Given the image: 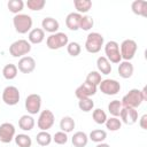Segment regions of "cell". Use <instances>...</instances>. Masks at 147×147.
Returning <instances> with one entry per match:
<instances>
[{
    "mask_svg": "<svg viewBox=\"0 0 147 147\" xmlns=\"http://www.w3.org/2000/svg\"><path fill=\"white\" fill-rule=\"evenodd\" d=\"M17 72H18L17 65L14 64V63H8V64H6V65L3 67V69H2V76H3L7 80H11V79L16 78Z\"/></svg>",
    "mask_w": 147,
    "mask_h": 147,
    "instance_id": "cell-25",
    "label": "cell"
},
{
    "mask_svg": "<svg viewBox=\"0 0 147 147\" xmlns=\"http://www.w3.org/2000/svg\"><path fill=\"white\" fill-rule=\"evenodd\" d=\"M52 139L57 145H64L68 142V134L63 131H59V132H55V134L52 137Z\"/></svg>",
    "mask_w": 147,
    "mask_h": 147,
    "instance_id": "cell-39",
    "label": "cell"
},
{
    "mask_svg": "<svg viewBox=\"0 0 147 147\" xmlns=\"http://www.w3.org/2000/svg\"><path fill=\"white\" fill-rule=\"evenodd\" d=\"M105 54L110 63H119L122 56L119 53V45L115 40H110L105 45Z\"/></svg>",
    "mask_w": 147,
    "mask_h": 147,
    "instance_id": "cell-7",
    "label": "cell"
},
{
    "mask_svg": "<svg viewBox=\"0 0 147 147\" xmlns=\"http://www.w3.org/2000/svg\"><path fill=\"white\" fill-rule=\"evenodd\" d=\"M13 24L16 30V32L24 34L32 30V17L28 14H17L13 17Z\"/></svg>",
    "mask_w": 147,
    "mask_h": 147,
    "instance_id": "cell-1",
    "label": "cell"
},
{
    "mask_svg": "<svg viewBox=\"0 0 147 147\" xmlns=\"http://www.w3.org/2000/svg\"><path fill=\"white\" fill-rule=\"evenodd\" d=\"M122 102V106L123 107H127V108H134L137 109L142 102V96H141V93H140V90L138 88H132L130 90L121 100Z\"/></svg>",
    "mask_w": 147,
    "mask_h": 147,
    "instance_id": "cell-3",
    "label": "cell"
},
{
    "mask_svg": "<svg viewBox=\"0 0 147 147\" xmlns=\"http://www.w3.org/2000/svg\"><path fill=\"white\" fill-rule=\"evenodd\" d=\"M131 9H132L133 14H136L138 16L146 17L147 16V1H145V0H134L131 3Z\"/></svg>",
    "mask_w": 147,
    "mask_h": 147,
    "instance_id": "cell-20",
    "label": "cell"
},
{
    "mask_svg": "<svg viewBox=\"0 0 147 147\" xmlns=\"http://www.w3.org/2000/svg\"><path fill=\"white\" fill-rule=\"evenodd\" d=\"M99 90L105 95H115L121 91V84L116 79H102L99 84Z\"/></svg>",
    "mask_w": 147,
    "mask_h": 147,
    "instance_id": "cell-10",
    "label": "cell"
},
{
    "mask_svg": "<svg viewBox=\"0 0 147 147\" xmlns=\"http://www.w3.org/2000/svg\"><path fill=\"white\" fill-rule=\"evenodd\" d=\"M75 126H76V123L71 116H64L60 121V129H61V131H63L65 133L72 132Z\"/></svg>",
    "mask_w": 147,
    "mask_h": 147,
    "instance_id": "cell-24",
    "label": "cell"
},
{
    "mask_svg": "<svg viewBox=\"0 0 147 147\" xmlns=\"http://www.w3.org/2000/svg\"><path fill=\"white\" fill-rule=\"evenodd\" d=\"M25 5L30 10L39 11V10L44 9V7L46 5V1L45 0H28Z\"/></svg>",
    "mask_w": 147,
    "mask_h": 147,
    "instance_id": "cell-37",
    "label": "cell"
},
{
    "mask_svg": "<svg viewBox=\"0 0 147 147\" xmlns=\"http://www.w3.org/2000/svg\"><path fill=\"white\" fill-rule=\"evenodd\" d=\"M28 41L30 44H33V45H37V44H40L44 41L45 39V31L41 29V28H34L32 29L29 34H28Z\"/></svg>",
    "mask_w": 147,
    "mask_h": 147,
    "instance_id": "cell-19",
    "label": "cell"
},
{
    "mask_svg": "<svg viewBox=\"0 0 147 147\" xmlns=\"http://www.w3.org/2000/svg\"><path fill=\"white\" fill-rule=\"evenodd\" d=\"M71 142L75 147H85L88 142V136L83 131H77L71 137Z\"/></svg>",
    "mask_w": 147,
    "mask_h": 147,
    "instance_id": "cell-22",
    "label": "cell"
},
{
    "mask_svg": "<svg viewBox=\"0 0 147 147\" xmlns=\"http://www.w3.org/2000/svg\"><path fill=\"white\" fill-rule=\"evenodd\" d=\"M94 25V20L92 18V16L90 15H84L80 18V24H79V29L84 30V31H88L93 28Z\"/></svg>",
    "mask_w": 147,
    "mask_h": 147,
    "instance_id": "cell-36",
    "label": "cell"
},
{
    "mask_svg": "<svg viewBox=\"0 0 147 147\" xmlns=\"http://www.w3.org/2000/svg\"><path fill=\"white\" fill-rule=\"evenodd\" d=\"M122 108H123V106L119 100H113L108 103V111L110 115H113V117H118Z\"/></svg>",
    "mask_w": 147,
    "mask_h": 147,
    "instance_id": "cell-31",
    "label": "cell"
},
{
    "mask_svg": "<svg viewBox=\"0 0 147 147\" xmlns=\"http://www.w3.org/2000/svg\"><path fill=\"white\" fill-rule=\"evenodd\" d=\"M36 140H37V144L42 146V147H46L48 146L53 139H52V136L47 132V131H40L37 133V137H36Z\"/></svg>",
    "mask_w": 147,
    "mask_h": 147,
    "instance_id": "cell-29",
    "label": "cell"
},
{
    "mask_svg": "<svg viewBox=\"0 0 147 147\" xmlns=\"http://www.w3.org/2000/svg\"><path fill=\"white\" fill-rule=\"evenodd\" d=\"M17 69L22 74H31L36 69V61L32 56H23L17 63Z\"/></svg>",
    "mask_w": 147,
    "mask_h": 147,
    "instance_id": "cell-15",
    "label": "cell"
},
{
    "mask_svg": "<svg viewBox=\"0 0 147 147\" xmlns=\"http://www.w3.org/2000/svg\"><path fill=\"white\" fill-rule=\"evenodd\" d=\"M15 133H16V130L11 123L6 122L0 125V141L2 144H9L15 138L16 136Z\"/></svg>",
    "mask_w": 147,
    "mask_h": 147,
    "instance_id": "cell-12",
    "label": "cell"
},
{
    "mask_svg": "<svg viewBox=\"0 0 147 147\" xmlns=\"http://www.w3.org/2000/svg\"><path fill=\"white\" fill-rule=\"evenodd\" d=\"M7 7H8L10 13L17 15V14H21V11L23 10L24 2L22 0H9L7 3Z\"/></svg>",
    "mask_w": 147,
    "mask_h": 147,
    "instance_id": "cell-30",
    "label": "cell"
},
{
    "mask_svg": "<svg viewBox=\"0 0 147 147\" xmlns=\"http://www.w3.org/2000/svg\"><path fill=\"white\" fill-rule=\"evenodd\" d=\"M34 119L31 115H22L18 119V126L23 131H31L34 127Z\"/></svg>",
    "mask_w": 147,
    "mask_h": 147,
    "instance_id": "cell-23",
    "label": "cell"
},
{
    "mask_svg": "<svg viewBox=\"0 0 147 147\" xmlns=\"http://www.w3.org/2000/svg\"><path fill=\"white\" fill-rule=\"evenodd\" d=\"M96 90L98 87L92 85V84H88L86 82H84L83 84H80L76 91H75V95L78 100L80 99H86V98H91L92 95H94L96 93Z\"/></svg>",
    "mask_w": 147,
    "mask_h": 147,
    "instance_id": "cell-13",
    "label": "cell"
},
{
    "mask_svg": "<svg viewBox=\"0 0 147 147\" xmlns=\"http://www.w3.org/2000/svg\"><path fill=\"white\" fill-rule=\"evenodd\" d=\"M16 145L18 147H31L32 145V139L30 136L25 134V133H20V134H16L15 138H14Z\"/></svg>",
    "mask_w": 147,
    "mask_h": 147,
    "instance_id": "cell-28",
    "label": "cell"
},
{
    "mask_svg": "<svg viewBox=\"0 0 147 147\" xmlns=\"http://www.w3.org/2000/svg\"><path fill=\"white\" fill-rule=\"evenodd\" d=\"M54 122H55V116L53 111L49 109H45L39 114L37 125L40 129V131H47L54 125Z\"/></svg>",
    "mask_w": 147,
    "mask_h": 147,
    "instance_id": "cell-9",
    "label": "cell"
},
{
    "mask_svg": "<svg viewBox=\"0 0 147 147\" xmlns=\"http://www.w3.org/2000/svg\"><path fill=\"white\" fill-rule=\"evenodd\" d=\"M74 6L76 8V13L78 14H85L92 8V1L91 0H75Z\"/></svg>",
    "mask_w": 147,
    "mask_h": 147,
    "instance_id": "cell-26",
    "label": "cell"
},
{
    "mask_svg": "<svg viewBox=\"0 0 147 147\" xmlns=\"http://www.w3.org/2000/svg\"><path fill=\"white\" fill-rule=\"evenodd\" d=\"M78 107L84 113H88L91 110H93L94 108V102L91 98H86V99H80L78 101Z\"/></svg>",
    "mask_w": 147,
    "mask_h": 147,
    "instance_id": "cell-33",
    "label": "cell"
},
{
    "mask_svg": "<svg viewBox=\"0 0 147 147\" xmlns=\"http://www.w3.org/2000/svg\"><path fill=\"white\" fill-rule=\"evenodd\" d=\"M83 15L78 14V13H69L65 17V25L69 30L71 31H77L79 29V24H80V18Z\"/></svg>",
    "mask_w": 147,
    "mask_h": 147,
    "instance_id": "cell-16",
    "label": "cell"
},
{
    "mask_svg": "<svg viewBox=\"0 0 147 147\" xmlns=\"http://www.w3.org/2000/svg\"><path fill=\"white\" fill-rule=\"evenodd\" d=\"M117 70H118V75L122 78L127 79V78L132 77L133 71H134V68H133V64L130 61H121Z\"/></svg>",
    "mask_w": 147,
    "mask_h": 147,
    "instance_id": "cell-18",
    "label": "cell"
},
{
    "mask_svg": "<svg viewBox=\"0 0 147 147\" xmlns=\"http://www.w3.org/2000/svg\"><path fill=\"white\" fill-rule=\"evenodd\" d=\"M92 117H93V121L96 124H105L106 121H107V114L101 108L94 109L93 113H92Z\"/></svg>",
    "mask_w": 147,
    "mask_h": 147,
    "instance_id": "cell-34",
    "label": "cell"
},
{
    "mask_svg": "<svg viewBox=\"0 0 147 147\" xmlns=\"http://www.w3.org/2000/svg\"><path fill=\"white\" fill-rule=\"evenodd\" d=\"M59 28H60L59 21L53 18V17H45L41 21V29L44 31H46V32H49L51 34L52 33H56Z\"/></svg>",
    "mask_w": 147,
    "mask_h": 147,
    "instance_id": "cell-17",
    "label": "cell"
},
{
    "mask_svg": "<svg viewBox=\"0 0 147 147\" xmlns=\"http://www.w3.org/2000/svg\"><path fill=\"white\" fill-rule=\"evenodd\" d=\"M20 91L16 86L9 85L6 86L2 91V101L7 105V106H15L20 101Z\"/></svg>",
    "mask_w": 147,
    "mask_h": 147,
    "instance_id": "cell-8",
    "label": "cell"
},
{
    "mask_svg": "<svg viewBox=\"0 0 147 147\" xmlns=\"http://www.w3.org/2000/svg\"><path fill=\"white\" fill-rule=\"evenodd\" d=\"M106 127L109 130V131H118L122 126V122L118 117H110V118H107L106 121Z\"/></svg>",
    "mask_w": 147,
    "mask_h": 147,
    "instance_id": "cell-35",
    "label": "cell"
},
{
    "mask_svg": "<svg viewBox=\"0 0 147 147\" xmlns=\"http://www.w3.org/2000/svg\"><path fill=\"white\" fill-rule=\"evenodd\" d=\"M69 42V38L64 32H56L52 33L46 39V46L49 49H60L67 46Z\"/></svg>",
    "mask_w": 147,
    "mask_h": 147,
    "instance_id": "cell-5",
    "label": "cell"
},
{
    "mask_svg": "<svg viewBox=\"0 0 147 147\" xmlns=\"http://www.w3.org/2000/svg\"><path fill=\"white\" fill-rule=\"evenodd\" d=\"M121 122L126 125H133L138 121V110L134 108H127L123 107L119 114Z\"/></svg>",
    "mask_w": 147,
    "mask_h": 147,
    "instance_id": "cell-14",
    "label": "cell"
},
{
    "mask_svg": "<svg viewBox=\"0 0 147 147\" xmlns=\"http://www.w3.org/2000/svg\"><path fill=\"white\" fill-rule=\"evenodd\" d=\"M138 49V45L133 39H125L122 41L119 46V53L122 56V60L124 61H131Z\"/></svg>",
    "mask_w": 147,
    "mask_h": 147,
    "instance_id": "cell-6",
    "label": "cell"
},
{
    "mask_svg": "<svg viewBox=\"0 0 147 147\" xmlns=\"http://www.w3.org/2000/svg\"><path fill=\"white\" fill-rule=\"evenodd\" d=\"M31 51V44L25 39H18L9 46V53L13 57H23Z\"/></svg>",
    "mask_w": 147,
    "mask_h": 147,
    "instance_id": "cell-4",
    "label": "cell"
},
{
    "mask_svg": "<svg viewBox=\"0 0 147 147\" xmlns=\"http://www.w3.org/2000/svg\"><path fill=\"white\" fill-rule=\"evenodd\" d=\"M139 125H140L141 129L147 130V115H146V114H144V115L140 117V119H139Z\"/></svg>",
    "mask_w": 147,
    "mask_h": 147,
    "instance_id": "cell-40",
    "label": "cell"
},
{
    "mask_svg": "<svg viewBox=\"0 0 147 147\" xmlns=\"http://www.w3.org/2000/svg\"><path fill=\"white\" fill-rule=\"evenodd\" d=\"M101 80H102V78H101V74L99 72V71H90L88 74H87V76H86V79H85V82L86 83H88V84H92V85H94V86H99V84L101 83Z\"/></svg>",
    "mask_w": 147,
    "mask_h": 147,
    "instance_id": "cell-32",
    "label": "cell"
},
{
    "mask_svg": "<svg viewBox=\"0 0 147 147\" xmlns=\"http://www.w3.org/2000/svg\"><path fill=\"white\" fill-rule=\"evenodd\" d=\"M67 52H68V54L70 56H74L75 57V56H78L80 54L82 47H80V45L78 42L71 41V42H68V45H67Z\"/></svg>",
    "mask_w": 147,
    "mask_h": 147,
    "instance_id": "cell-38",
    "label": "cell"
},
{
    "mask_svg": "<svg viewBox=\"0 0 147 147\" xmlns=\"http://www.w3.org/2000/svg\"><path fill=\"white\" fill-rule=\"evenodd\" d=\"M107 138V132L105 130H101V129H96V130H93L91 131L90 136H88V139H91L93 142H96V144H100V142H103Z\"/></svg>",
    "mask_w": 147,
    "mask_h": 147,
    "instance_id": "cell-27",
    "label": "cell"
},
{
    "mask_svg": "<svg viewBox=\"0 0 147 147\" xmlns=\"http://www.w3.org/2000/svg\"><path fill=\"white\" fill-rule=\"evenodd\" d=\"M96 68H98V71L101 75H109L111 72V70H113L111 64L107 60L106 56H99L96 59Z\"/></svg>",
    "mask_w": 147,
    "mask_h": 147,
    "instance_id": "cell-21",
    "label": "cell"
},
{
    "mask_svg": "<svg viewBox=\"0 0 147 147\" xmlns=\"http://www.w3.org/2000/svg\"><path fill=\"white\" fill-rule=\"evenodd\" d=\"M25 109L28 110V114L30 115H37L40 111L41 108V96L37 93L29 94L25 99Z\"/></svg>",
    "mask_w": 147,
    "mask_h": 147,
    "instance_id": "cell-11",
    "label": "cell"
},
{
    "mask_svg": "<svg viewBox=\"0 0 147 147\" xmlns=\"http://www.w3.org/2000/svg\"><path fill=\"white\" fill-rule=\"evenodd\" d=\"M105 44L103 36L99 32H91L86 37L85 41V49L91 54H96L101 51Z\"/></svg>",
    "mask_w": 147,
    "mask_h": 147,
    "instance_id": "cell-2",
    "label": "cell"
},
{
    "mask_svg": "<svg viewBox=\"0 0 147 147\" xmlns=\"http://www.w3.org/2000/svg\"><path fill=\"white\" fill-rule=\"evenodd\" d=\"M140 93H141L142 100H144V101H147V87H146V86H145L142 90H140Z\"/></svg>",
    "mask_w": 147,
    "mask_h": 147,
    "instance_id": "cell-41",
    "label": "cell"
},
{
    "mask_svg": "<svg viewBox=\"0 0 147 147\" xmlns=\"http://www.w3.org/2000/svg\"><path fill=\"white\" fill-rule=\"evenodd\" d=\"M95 147H110V145H108V144H106V142H100V144H98Z\"/></svg>",
    "mask_w": 147,
    "mask_h": 147,
    "instance_id": "cell-42",
    "label": "cell"
}]
</instances>
